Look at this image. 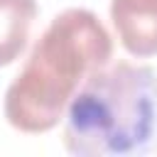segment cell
Listing matches in <instances>:
<instances>
[{"mask_svg": "<svg viewBox=\"0 0 157 157\" xmlns=\"http://www.w3.org/2000/svg\"><path fill=\"white\" fill-rule=\"evenodd\" d=\"M113 56L103 22L83 7L56 15L32 47L22 71L5 93V118L20 132H47L59 125L78 86Z\"/></svg>", "mask_w": 157, "mask_h": 157, "instance_id": "6da1fadb", "label": "cell"}, {"mask_svg": "<svg viewBox=\"0 0 157 157\" xmlns=\"http://www.w3.org/2000/svg\"><path fill=\"white\" fill-rule=\"evenodd\" d=\"M64 147L78 157H128L155 150V69L118 61L93 71L66 105Z\"/></svg>", "mask_w": 157, "mask_h": 157, "instance_id": "7a4b0ae2", "label": "cell"}, {"mask_svg": "<svg viewBox=\"0 0 157 157\" xmlns=\"http://www.w3.org/2000/svg\"><path fill=\"white\" fill-rule=\"evenodd\" d=\"M110 20L125 52L132 56L157 54V0H113Z\"/></svg>", "mask_w": 157, "mask_h": 157, "instance_id": "3957f363", "label": "cell"}, {"mask_svg": "<svg viewBox=\"0 0 157 157\" xmlns=\"http://www.w3.org/2000/svg\"><path fill=\"white\" fill-rule=\"evenodd\" d=\"M37 12L34 0H0V66L12 64L25 52Z\"/></svg>", "mask_w": 157, "mask_h": 157, "instance_id": "277c9868", "label": "cell"}]
</instances>
